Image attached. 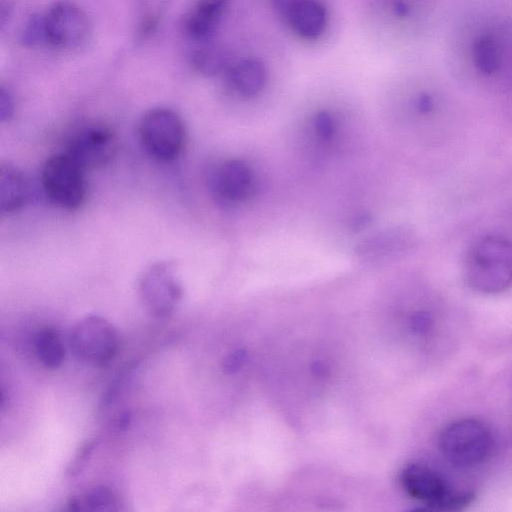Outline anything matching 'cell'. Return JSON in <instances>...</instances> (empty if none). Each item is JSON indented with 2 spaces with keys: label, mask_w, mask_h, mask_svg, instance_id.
<instances>
[{
  "label": "cell",
  "mask_w": 512,
  "mask_h": 512,
  "mask_svg": "<svg viewBox=\"0 0 512 512\" xmlns=\"http://www.w3.org/2000/svg\"><path fill=\"white\" fill-rule=\"evenodd\" d=\"M14 111H15V102H14L13 95L7 88L1 86V88H0V119H1V122L9 121L13 117Z\"/></svg>",
  "instance_id": "603a6c76"
},
{
  "label": "cell",
  "mask_w": 512,
  "mask_h": 512,
  "mask_svg": "<svg viewBox=\"0 0 512 512\" xmlns=\"http://www.w3.org/2000/svg\"><path fill=\"white\" fill-rule=\"evenodd\" d=\"M207 182L213 199L225 207L246 201L255 190L251 168L238 159L225 160L213 166Z\"/></svg>",
  "instance_id": "9c48e42d"
},
{
  "label": "cell",
  "mask_w": 512,
  "mask_h": 512,
  "mask_svg": "<svg viewBox=\"0 0 512 512\" xmlns=\"http://www.w3.org/2000/svg\"><path fill=\"white\" fill-rule=\"evenodd\" d=\"M191 63L201 74L213 76L224 70L226 56L220 48L203 44L192 52Z\"/></svg>",
  "instance_id": "ac0fdd59"
},
{
  "label": "cell",
  "mask_w": 512,
  "mask_h": 512,
  "mask_svg": "<svg viewBox=\"0 0 512 512\" xmlns=\"http://www.w3.org/2000/svg\"><path fill=\"white\" fill-rule=\"evenodd\" d=\"M400 482L410 497L435 511L461 510L475 498L473 491L455 487L440 472L422 463L406 465Z\"/></svg>",
  "instance_id": "7a4b0ae2"
},
{
  "label": "cell",
  "mask_w": 512,
  "mask_h": 512,
  "mask_svg": "<svg viewBox=\"0 0 512 512\" xmlns=\"http://www.w3.org/2000/svg\"><path fill=\"white\" fill-rule=\"evenodd\" d=\"M46 44L60 49H73L89 38L91 23L86 12L69 0L54 2L43 14Z\"/></svg>",
  "instance_id": "ba28073f"
},
{
  "label": "cell",
  "mask_w": 512,
  "mask_h": 512,
  "mask_svg": "<svg viewBox=\"0 0 512 512\" xmlns=\"http://www.w3.org/2000/svg\"><path fill=\"white\" fill-rule=\"evenodd\" d=\"M392 8L394 13L399 17H406L410 12L409 5L405 0H393Z\"/></svg>",
  "instance_id": "484cf974"
},
{
  "label": "cell",
  "mask_w": 512,
  "mask_h": 512,
  "mask_svg": "<svg viewBox=\"0 0 512 512\" xmlns=\"http://www.w3.org/2000/svg\"><path fill=\"white\" fill-rule=\"evenodd\" d=\"M472 59L475 68L484 75H491L497 71L500 65V50L491 34H481L473 41Z\"/></svg>",
  "instance_id": "e0dca14e"
},
{
  "label": "cell",
  "mask_w": 512,
  "mask_h": 512,
  "mask_svg": "<svg viewBox=\"0 0 512 512\" xmlns=\"http://www.w3.org/2000/svg\"><path fill=\"white\" fill-rule=\"evenodd\" d=\"M228 80L239 95L247 98L254 97L266 84V68L259 59H242L230 68Z\"/></svg>",
  "instance_id": "5bb4252c"
},
{
  "label": "cell",
  "mask_w": 512,
  "mask_h": 512,
  "mask_svg": "<svg viewBox=\"0 0 512 512\" xmlns=\"http://www.w3.org/2000/svg\"><path fill=\"white\" fill-rule=\"evenodd\" d=\"M33 343L35 354L46 369L55 370L62 366L65 348L55 328L44 327L37 331Z\"/></svg>",
  "instance_id": "2e32d148"
},
{
  "label": "cell",
  "mask_w": 512,
  "mask_h": 512,
  "mask_svg": "<svg viewBox=\"0 0 512 512\" xmlns=\"http://www.w3.org/2000/svg\"><path fill=\"white\" fill-rule=\"evenodd\" d=\"M139 294L146 310L156 318H167L177 308L183 289L171 262L151 264L139 281Z\"/></svg>",
  "instance_id": "52a82bcc"
},
{
  "label": "cell",
  "mask_w": 512,
  "mask_h": 512,
  "mask_svg": "<svg viewBox=\"0 0 512 512\" xmlns=\"http://www.w3.org/2000/svg\"><path fill=\"white\" fill-rule=\"evenodd\" d=\"M273 7L276 9V11L278 12V14L281 16L282 13L284 12L288 2L290 0H270Z\"/></svg>",
  "instance_id": "4316f807"
},
{
  "label": "cell",
  "mask_w": 512,
  "mask_h": 512,
  "mask_svg": "<svg viewBox=\"0 0 512 512\" xmlns=\"http://www.w3.org/2000/svg\"><path fill=\"white\" fill-rule=\"evenodd\" d=\"M69 345L77 359L95 367H105L117 354L118 335L106 319L89 315L73 326Z\"/></svg>",
  "instance_id": "8992f818"
},
{
  "label": "cell",
  "mask_w": 512,
  "mask_h": 512,
  "mask_svg": "<svg viewBox=\"0 0 512 512\" xmlns=\"http://www.w3.org/2000/svg\"><path fill=\"white\" fill-rule=\"evenodd\" d=\"M230 2L231 0H198L184 20L186 36L195 42L208 41Z\"/></svg>",
  "instance_id": "7c38bea8"
},
{
  "label": "cell",
  "mask_w": 512,
  "mask_h": 512,
  "mask_svg": "<svg viewBox=\"0 0 512 512\" xmlns=\"http://www.w3.org/2000/svg\"><path fill=\"white\" fill-rule=\"evenodd\" d=\"M168 0H141L139 34L149 36L157 28Z\"/></svg>",
  "instance_id": "d6986e66"
},
{
  "label": "cell",
  "mask_w": 512,
  "mask_h": 512,
  "mask_svg": "<svg viewBox=\"0 0 512 512\" xmlns=\"http://www.w3.org/2000/svg\"><path fill=\"white\" fill-rule=\"evenodd\" d=\"M97 444V439H91L89 441H86L79 448V450L77 451L73 460L71 461L67 468L66 473L69 477H76L83 471V469L87 465V462H89V459L91 458L93 451L97 447Z\"/></svg>",
  "instance_id": "44dd1931"
},
{
  "label": "cell",
  "mask_w": 512,
  "mask_h": 512,
  "mask_svg": "<svg viewBox=\"0 0 512 512\" xmlns=\"http://www.w3.org/2000/svg\"><path fill=\"white\" fill-rule=\"evenodd\" d=\"M369 217L362 216L355 222V227L362 228L363 226H366V224L369 222Z\"/></svg>",
  "instance_id": "83f0119b"
},
{
  "label": "cell",
  "mask_w": 512,
  "mask_h": 512,
  "mask_svg": "<svg viewBox=\"0 0 512 512\" xmlns=\"http://www.w3.org/2000/svg\"><path fill=\"white\" fill-rule=\"evenodd\" d=\"M439 449L451 464L471 468L483 464L491 456L494 438L483 422L472 418L459 419L441 431Z\"/></svg>",
  "instance_id": "3957f363"
},
{
  "label": "cell",
  "mask_w": 512,
  "mask_h": 512,
  "mask_svg": "<svg viewBox=\"0 0 512 512\" xmlns=\"http://www.w3.org/2000/svg\"><path fill=\"white\" fill-rule=\"evenodd\" d=\"M20 41L26 47L46 44L43 15H32L26 21L20 32Z\"/></svg>",
  "instance_id": "ffe728a7"
},
{
  "label": "cell",
  "mask_w": 512,
  "mask_h": 512,
  "mask_svg": "<svg viewBox=\"0 0 512 512\" xmlns=\"http://www.w3.org/2000/svg\"><path fill=\"white\" fill-rule=\"evenodd\" d=\"M119 499L117 493L108 486L97 485L78 495H73L67 502L69 511H116Z\"/></svg>",
  "instance_id": "9a60e30c"
},
{
  "label": "cell",
  "mask_w": 512,
  "mask_h": 512,
  "mask_svg": "<svg viewBox=\"0 0 512 512\" xmlns=\"http://www.w3.org/2000/svg\"><path fill=\"white\" fill-rule=\"evenodd\" d=\"M117 141L106 126L93 124L82 127L68 142L66 154L84 171L100 168L115 155Z\"/></svg>",
  "instance_id": "30bf717a"
},
{
  "label": "cell",
  "mask_w": 512,
  "mask_h": 512,
  "mask_svg": "<svg viewBox=\"0 0 512 512\" xmlns=\"http://www.w3.org/2000/svg\"><path fill=\"white\" fill-rule=\"evenodd\" d=\"M433 107V101L430 95L422 93L417 99V108L422 113L431 111Z\"/></svg>",
  "instance_id": "d4e9b609"
},
{
  "label": "cell",
  "mask_w": 512,
  "mask_h": 512,
  "mask_svg": "<svg viewBox=\"0 0 512 512\" xmlns=\"http://www.w3.org/2000/svg\"><path fill=\"white\" fill-rule=\"evenodd\" d=\"M138 131L142 146L158 161H173L183 150L185 127L181 117L169 108L147 111L140 120Z\"/></svg>",
  "instance_id": "277c9868"
},
{
  "label": "cell",
  "mask_w": 512,
  "mask_h": 512,
  "mask_svg": "<svg viewBox=\"0 0 512 512\" xmlns=\"http://www.w3.org/2000/svg\"><path fill=\"white\" fill-rule=\"evenodd\" d=\"M132 421V413L130 410L125 409L119 411L111 422V427L116 432H122L128 429Z\"/></svg>",
  "instance_id": "cb8c5ba5"
},
{
  "label": "cell",
  "mask_w": 512,
  "mask_h": 512,
  "mask_svg": "<svg viewBox=\"0 0 512 512\" xmlns=\"http://www.w3.org/2000/svg\"><path fill=\"white\" fill-rule=\"evenodd\" d=\"M466 285L481 294H498L512 287V239L487 235L471 245L463 262Z\"/></svg>",
  "instance_id": "6da1fadb"
},
{
  "label": "cell",
  "mask_w": 512,
  "mask_h": 512,
  "mask_svg": "<svg viewBox=\"0 0 512 512\" xmlns=\"http://www.w3.org/2000/svg\"><path fill=\"white\" fill-rule=\"evenodd\" d=\"M85 171L66 153L46 160L41 173L44 194L51 203L65 210L79 208L86 198Z\"/></svg>",
  "instance_id": "5b68a950"
},
{
  "label": "cell",
  "mask_w": 512,
  "mask_h": 512,
  "mask_svg": "<svg viewBox=\"0 0 512 512\" xmlns=\"http://www.w3.org/2000/svg\"><path fill=\"white\" fill-rule=\"evenodd\" d=\"M29 184L17 167L2 164L0 167V212L2 215L20 210L28 201Z\"/></svg>",
  "instance_id": "4fadbf2b"
},
{
  "label": "cell",
  "mask_w": 512,
  "mask_h": 512,
  "mask_svg": "<svg viewBox=\"0 0 512 512\" xmlns=\"http://www.w3.org/2000/svg\"><path fill=\"white\" fill-rule=\"evenodd\" d=\"M314 127L319 137L324 140L332 138L336 131L333 116L327 111H319L314 119Z\"/></svg>",
  "instance_id": "7402d4cb"
},
{
  "label": "cell",
  "mask_w": 512,
  "mask_h": 512,
  "mask_svg": "<svg viewBox=\"0 0 512 512\" xmlns=\"http://www.w3.org/2000/svg\"><path fill=\"white\" fill-rule=\"evenodd\" d=\"M281 17L295 34L306 40L319 38L328 19L321 0H290Z\"/></svg>",
  "instance_id": "8fae6325"
}]
</instances>
